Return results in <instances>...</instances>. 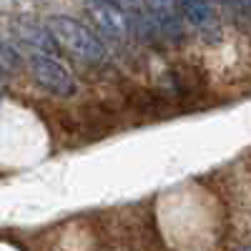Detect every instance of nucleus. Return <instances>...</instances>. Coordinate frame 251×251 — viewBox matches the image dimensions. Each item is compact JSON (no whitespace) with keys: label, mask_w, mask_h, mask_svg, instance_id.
I'll list each match as a JSON object with an SVG mask.
<instances>
[{"label":"nucleus","mask_w":251,"mask_h":251,"mask_svg":"<svg viewBox=\"0 0 251 251\" xmlns=\"http://www.w3.org/2000/svg\"><path fill=\"white\" fill-rule=\"evenodd\" d=\"M48 30L55 38L60 48H66L71 55L86 60V63H103L106 60V48L100 40L75 18L68 15H53L48 20Z\"/></svg>","instance_id":"nucleus-1"},{"label":"nucleus","mask_w":251,"mask_h":251,"mask_svg":"<svg viewBox=\"0 0 251 251\" xmlns=\"http://www.w3.org/2000/svg\"><path fill=\"white\" fill-rule=\"evenodd\" d=\"M30 73L33 78L43 86L48 93L58 96V98H71L78 91V83L71 75V71L63 66L60 60H55L53 55H43V53H33L30 55Z\"/></svg>","instance_id":"nucleus-2"},{"label":"nucleus","mask_w":251,"mask_h":251,"mask_svg":"<svg viewBox=\"0 0 251 251\" xmlns=\"http://www.w3.org/2000/svg\"><path fill=\"white\" fill-rule=\"evenodd\" d=\"M86 10L93 18V23L100 28V33H106L111 40H118V43L133 40L136 30L116 0H86Z\"/></svg>","instance_id":"nucleus-3"},{"label":"nucleus","mask_w":251,"mask_h":251,"mask_svg":"<svg viewBox=\"0 0 251 251\" xmlns=\"http://www.w3.org/2000/svg\"><path fill=\"white\" fill-rule=\"evenodd\" d=\"M146 8L153 20L158 35L169 38L171 43L183 40V18L178 10V0H146Z\"/></svg>","instance_id":"nucleus-4"},{"label":"nucleus","mask_w":251,"mask_h":251,"mask_svg":"<svg viewBox=\"0 0 251 251\" xmlns=\"http://www.w3.org/2000/svg\"><path fill=\"white\" fill-rule=\"evenodd\" d=\"M13 33L23 40L25 46L35 48V53H43V55H50L55 50V38L50 35L48 28L43 25H38L33 23V20H15V25H13Z\"/></svg>","instance_id":"nucleus-5"},{"label":"nucleus","mask_w":251,"mask_h":251,"mask_svg":"<svg viewBox=\"0 0 251 251\" xmlns=\"http://www.w3.org/2000/svg\"><path fill=\"white\" fill-rule=\"evenodd\" d=\"M178 10L181 18L188 25H194L196 30H214L216 25V15L208 0H178Z\"/></svg>","instance_id":"nucleus-6"},{"label":"nucleus","mask_w":251,"mask_h":251,"mask_svg":"<svg viewBox=\"0 0 251 251\" xmlns=\"http://www.w3.org/2000/svg\"><path fill=\"white\" fill-rule=\"evenodd\" d=\"M20 68V55L13 46H8L3 38H0V71L3 73H13Z\"/></svg>","instance_id":"nucleus-7"},{"label":"nucleus","mask_w":251,"mask_h":251,"mask_svg":"<svg viewBox=\"0 0 251 251\" xmlns=\"http://www.w3.org/2000/svg\"><path fill=\"white\" fill-rule=\"evenodd\" d=\"M228 5L236 8L244 18H249V20H251V0H228Z\"/></svg>","instance_id":"nucleus-8"},{"label":"nucleus","mask_w":251,"mask_h":251,"mask_svg":"<svg viewBox=\"0 0 251 251\" xmlns=\"http://www.w3.org/2000/svg\"><path fill=\"white\" fill-rule=\"evenodd\" d=\"M208 3H221V5H228V0H208Z\"/></svg>","instance_id":"nucleus-9"},{"label":"nucleus","mask_w":251,"mask_h":251,"mask_svg":"<svg viewBox=\"0 0 251 251\" xmlns=\"http://www.w3.org/2000/svg\"><path fill=\"white\" fill-rule=\"evenodd\" d=\"M239 251H251V246H241V249H239Z\"/></svg>","instance_id":"nucleus-10"},{"label":"nucleus","mask_w":251,"mask_h":251,"mask_svg":"<svg viewBox=\"0 0 251 251\" xmlns=\"http://www.w3.org/2000/svg\"><path fill=\"white\" fill-rule=\"evenodd\" d=\"M3 78H5V73H3V71H0V80H3Z\"/></svg>","instance_id":"nucleus-11"}]
</instances>
